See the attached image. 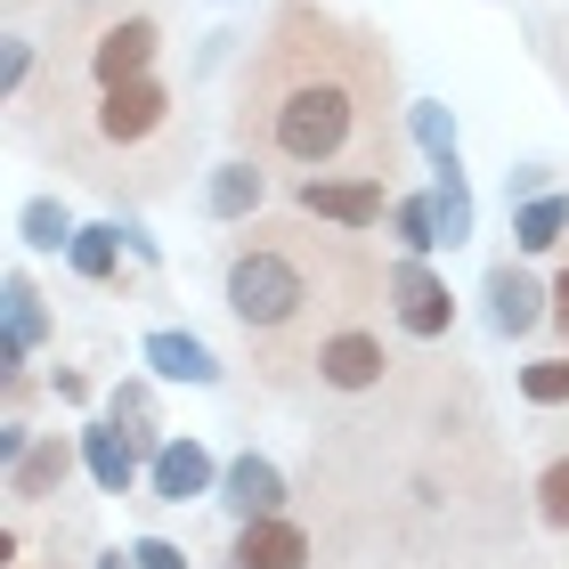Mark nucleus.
Listing matches in <instances>:
<instances>
[{
    "label": "nucleus",
    "instance_id": "nucleus-22",
    "mask_svg": "<svg viewBox=\"0 0 569 569\" xmlns=\"http://www.w3.org/2000/svg\"><path fill=\"white\" fill-rule=\"evenodd\" d=\"M407 131H416V147L431 154V163H439V154H456V114L431 107V98H416V107H407Z\"/></svg>",
    "mask_w": 569,
    "mask_h": 569
},
{
    "label": "nucleus",
    "instance_id": "nucleus-27",
    "mask_svg": "<svg viewBox=\"0 0 569 569\" xmlns=\"http://www.w3.org/2000/svg\"><path fill=\"white\" fill-rule=\"evenodd\" d=\"M505 196H512V203L546 196V163H521V171H505Z\"/></svg>",
    "mask_w": 569,
    "mask_h": 569
},
{
    "label": "nucleus",
    "instance_id": "nucleus-17",
    "mask_svg": "<svg viewBox=\"0 0 569 569\" xmlns=\"http://www.w3.org/2000/svg\"><path fill=\"white\" fill-rule=\"evenodd\" d=\"M561 237H569V196L546 188V196H529L521 212H512V244L521 252H553Z\"/></svg>",
    "mask_w": 569,
    "mask_h": 569
},
{
    "label": "nucleus",
    "instance_id": "nucleus-28",
    "mask_svg": "<svg viewBox=\"0 0 569 569\" xmlns=\"http://www.w3.org/2000/svg\"><path fill=\"white\" fill-rule=\"evenodd\" d=\"M553 318L569 326V269H561V284H553Z\"/></svg>",
    "mask_w": 569,
    "mask_h": 569
},
{
    "label": "nucleus",
    "instance_id": "nucleus-29",
    "mask_svg": "<svg viewBox=\"0 0 569 569\" xmlns=\"http://www.w3.org/2000/svg\"><path fill=\"white\" fill-rule=\"evenodd\" d=\"M98 569H139V553H107V561H98Z\"/></svg>",
    "mask_w": 569,
    "mask_h": 569
},
{
    "label": "nucleus",
    "instance_id": "nucleus-16",
    "mask_svg": "<svg viewBox=\"0 0 569 569\" xmlns=\"http://www.w3.org/2000/svg\"><path fill=\"white\" fill-rule=\"evenodd\" d=\"M66 472H73V448H66V439H33V448L9 463V488H17V497H58Z\"/></svg>",
    "mask_w": 569,
    "mask_h": 569
},
{
    "label": "nucleus",
    "instance_id": "nucleus-14",
    "mask_svg": "<svg viewBox=\"0 0 569 569\" xmlns=\"http://www.w3.org/2000/svg\"><path fill=\"white\" fill-rule=\"evenodd\" d=\"M41 333H49V318H41V293H33V277L24 269H9V342H0V367H24V358L41 350Z\"/></svg>",
    "mask_w": 569,
    "mask_h": 569
},
{
    "label": "nucleus",
    "instance_id": "nucleus-20",
    "mask_svg": "<svg viewBox=\"0 0 569 569\" xmlns=\"http://www.w3.org/2000/svg\"><path fill=\"white\" fill-rule=\"evenodd\" d=\"M391 237H399V252H416V261L439 252V244H448V237H439V203L431 196H399L391 203Z\"/></svg>",
    "mask_w": 569,
    "mask_h": 569
},
{
    "label": "nucleus",
    "instance_id": "nucleus-5",
    "mask_svg": "<svg viewBox=\"0 0 569 569\" xmlns=\"http://www.w3.org/2000/svg\"><path fill=\"white\" fill-rule=\"evenodd\" d=\"M293 203H301L309 220L350 228V237H358V228H375V220H382V203H391V196H382V179H367V171H333V179H301Z\"/></svg>",
    "mask_w": 569,
    "mask_h": 569
},
{
    "label": "nucleus",
    "instance_id": "nucleus-18",
    "mask_svg": "<svg viewBox=\"0 0 569 569\" xmlns=\"http://www.w3.org/2000/svg\"><path fill=\"white\" fill-rule=\"evenodd\" d=\"M431 203H439V237H448V244L472 237V188H463L456 154H439V163H431Z\"/></svg>",
    "mask_w": 569,
    "mask_h": 569
},
{
    "label": "nucleus",
    "instance_id": "nucleus-4",
    "mask_svg": "<svg viewBox=\"0 0 569 569\" xmlns=\"http://www.w3.org/2000/svg\"><path fill=\"white\" fill-rule=\"evenodd\" d=\"M382 293H391V318L416 333V342H439V333L456 326V293H448V284H439V277L416 261V252H407V261H391Z\"/></svg>",
    "mask_w": 569,
    "mask_h": 569
},
{
    "label": "nucleus",
    "instance_id": "nucleus-7",
    "mask_svg": "<svg viewBox=\"0 0 569 569\" xmlns=\"http://www.w3.org/2000/svg\"><path fill=\"white\" fill-rule=\"evenodd\" d=\"M382 367H391V358H382V342L367 326H333L318 342V382H333V391H375Z\"/></svg>",
    "mask_w": 569,
    "mask_h": 569
},
{
    "label": "nucleus",
    "instance_id": "nucleus-11",
    "mask_svg": "<svg viewBox=\"0 0 569 569\" xmlns=\"http://www.w3.org/2000/svg\"><path fill=\"white\" fill-rule=\"evenodd\" d=\"M537 318H546V293H537V277H521V269H488V326H497L505 333V342H512V333H529Z\"/></svg>",
    "mask_w": 569,
    "mask_h": 569
},
{
    "label": "nucleus",
    "instance_id": "nucleus-3",
    "mask_svg": "<svg viewBox=\"0 0 569 569\" xmlns=\"http://www.w3.org/2000/svg\"><path fill=\"white\" fill-rule=\"evenodd\" d=\"M171 122V90L163 82H114V90H98V107H90V139L98 147H139V139H154Z\"/></svg>",
    "mask_w": 569,
    "mask_h": 569
},
{
    "label": "nucleus",
    "instance_id": "nucleus-15",
    "mask_svg": "<svg viewBox=\"0 0 569 569\" xmlns=\"http://www.w3.org/2000/svg\"><path fill=\"white\" fill-rule=\"evenodd\" d=\"M203 212H212V220H252V212H261V171H252V154H237V163L212 171Z\"/></svg>",
    "mask_w": 569,
    "mask_h": 569
},
{
    "label": "nucleus",
    "instance_id": "nucleus-9",
    "mask_svg": "<svg viewBox=\"0 0 569 569\" xmlns=\"http://www.w3.org/2000/svg\"><path fill=\"white\" fill-rule=\"evenodd\" d=\"M237 569H309V537L284 512H261L237 529Z\"/></svg>",
    "mask_w": 569,
    "mask_h": 569
},
{
    "label": "nucleus",
    "instance_id": "nucleus-13",
    "mask_svg": "<svg viewBox=\"0 0 569 569\" xmlns=\"http://www.w3.org/2000/svg\"><path fill=\"white\" fill-rule=\"evenodd\" d=\"M147 367L163 375V382H220V358L196 342V333H179V326H163V333H147Z\"/></svg>",
    "mask_w": 569,
    "mask_h": 569
},
{
    "label": "nucleus",
    "instance_id": "nucleus-23",
    "mask_svg": "<svg viewBox=\"0 0 569 569\" xmlns=\"http://www.w3.org/2000/svg\"><path fill=\"white\" fill-rule=\"evenodd\" d=\"M521 399H529V407H561V399H569V350L521 367Z\"/></svg>",
    "mask_w": 569,
    "mask_h": 569
},
{
    "label": "nucleus",
    "instance_id": "nucleus-19",
    "mask_svg": "<svg viewBox=\"0 0 569 569\" xmlns=\"http://www.w3.org/2000/svg\"><path fill=\"white\" fill-rule=\"evenodd\" d=\"M17 237L33 244V252H73V237H82V228H73V212H66L58 196H33V203L17 212Z\"/></svg>",
    "mask_w": 569,
    "mask_h": 569
},
{
    "label": "nucleus",
    "instance_id": "nucleus-24",
    "mask_svg": "<svg viewBox=\"0 0 569 569\" xmlns=\"http://www.w3.org/2000/svg\"><path fill=\"white\" fill-rule=\"evenodd\" d=\"M537 512H546V529H569V456L546 463V480H537Z\"/></svg>",
    "mask_w": 569,
    "mask_h": 569
},
{
    "label": "nucleus",
    "instance_id": "nucleus-6",
    "mask_svg": "<svg viewBox=\"0 0 569 569\" xmlns=\"http://www.w3.org/2000/svg\"><path fill=\"white\" fill-rule=\"evenodd\" d=\"M154 49H163L154 17H114V24H98V41H90V82H98V90L139 82V73L154 66Z\"/></svg>",
    "mask_w": 569,
    "mask_h": 569
},
{
    "label": "nucleus",
    "instance_id": "nucleus-21",
    "mask_svg": "<svg viewBox=\"0 0 569 569\" xmlns=\"http://www.w3.org/2000/svg\"><path fill=\"white\" fill-rule=\"evenodd\" d=\"M66 261L82 269L90 284H107V277L122 269V228H107V220H98V228H82V237H73V252H66Z\"/></svg>",
    "mask_w": 569,
    "mask_h": 569
},
{
    "label": "nucleus",
    "instance_id": "nucleus-1",
    "mask_svg": "<svg viewBox=\"0 0 569 569\" xmlns=\"http://www.w3.org/2000/svg\"><path fill=\"white\" fill-rule=\"evenodd\" d=\"M237 139L309 179L333 171L382 179V154H391V58H382V41L309 9V0H284L244 66Z\"/></svg>",
    "mask_w": 569,
    "mask_h": 569
},
{
    "label": "nucleus",
    "instance_id": "nucleus-12",
    "mask_svg": "<svg viewBox=\"0 0 569 569\" xmlns=\"http://www.w3.org/2000/svg\"><path fill=\"white\" fill-rule=\"evenodd\" d=\"M82 463H90V480L107 488V497H122V488L139 480V439L122 423H90L82 431Z\"/></svg>",
    "mask_w": 569,
    "mask_h": 569
},
{
    "label": "nucleus",
    "instance_id": "nucleus-10",
    "mask_svg": "<svg viewBox=\"0 0 569 569\" xmlns=\"http://www.w3.org/2000/svg\"><path fill=\"white\" fill-rule=\"evenodd\" d=\"M220 505L237 512V521H261V512L284 505V472H277L269 456H237V463L220 472Z\"/></svg>",
    "mask_w": 569,
    "mask_h": 569
},
{
    "label": "nucleus",
    "instance_id": "nucleus-25",
    "mask_svg": "<svg viewBox=\"0 0 569 569\" xmlns=\"http://www.w3.org/2000/svg\"><path fill=\"white\" fill-rule=\"evenodd\" d=\"M24 82H33V49H24V41H9V49H0V90H24Z\"/></svg>",
    "mask_w": 569,
    "mask_h": 569
},
{
    "label": "nucleus",
    "instance_id": "nucleus-8",
    "mask_svg": "<svg viewBox=\"0 0 569 569\" xmlns=\"http://www.w3.org/2000/svg\"><path fill=\"white\" fill-rule=\"evenodd\" d=\"M212 456H203V439H163V448L147 456V488L163 505H188V497H212Z\"/></svg>",
    "mask_w": 569,
    "mask_h": 569
},
{
    "label": "nucleus",
    "instance_id": "nucleus-26",
    "mask_svg": "<svg viewBox=\"0 0 569 569\" xmlns=\"http://www.w3.org/2000/svg\"><path fill=\"white\" fill-rule=\"evenodd\" d=\"M131 553H139V569H188V553H179L171 537H139Z\"/></svg>",
    "mask_w": 569,
    "mask_h": 569
},
{
    "label": "nucleus",
    "instance_id": "nucleus-2",
    "mask_svg": "<svg viewBox=\"0 0 569 569\" xmlns=\"http://www.w3.org/2000/svg\"><path fill=\"white\" fill-rule=\"evenodd\" d=\"M293 237L301 228H252V244L228 261V309H237V326L261 333V342H277V333H293V326H309V318L333 309L326 269L309 277Z\"/></svg>",
    "mask_w": 569,
    "mask_h": 569
}]
</instances>
